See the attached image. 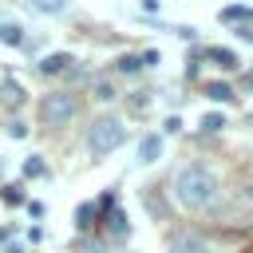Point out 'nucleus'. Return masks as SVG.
Segmentation results:
<instances>
[{
    "instance_id": "f257e3e1",
    "label": "nucleus",
    "mask_w": 253,
    "mask_h": 253,
    "mask_svg": "<svg viewBox=\"0 0 253 253\" xmlns=\"http://www.w3.org/2000/svg\"><path fill=\"white\" fill-rule=\"evenodd\" d=\"M174 202L182 206V210H210L213 202H217V174L210 170V166H198V162H190V166H182L178 174H174Z\"/></svg>"
},
{
    "instance_id": "f03ea898",
    "label": "nucleus",
    "mask_w": 253,
    "mask_h": 253,
    "mask_svg": "<svg viewBox=\"0 0 253 253\" xmlns=\"http://www.w3.org/2000/svg\"><path fill=\"white\" fill-rule=\"evenodd\" d=\"M123 138H126V123H123V119H115V115H103V119H95V123L87 126V146H91V154H95V158H103V154L119 150V146H123Z\"/></svg>"
},
{
    "instance_id": "7ed1b4c3",
    "label": "nucleus",
    "mask_w": 253,
    "mask_h": 253,
    "mask_svg": "<svg viewBox=\"0 0 253 253\" xmlns=\"http://www.w3.org/2000/svg\"><path fill=\"white\" fill-rule=\"evenodd\" d=\"M75 111H79V99H75L71 91H47V95L40 99V119H43V126H63V123L75 119Z\"/></svg>"
},
{
    "instance_id": "20e7f679",
    "label": "nucleus",
    "mask_w": 253,
    "mask_h": 253,
    "mask_svg": "<svg viewBox=\"0 0 253 253\" xmlns=\"http://www.w3.org/2000/svg\"><path fill=\"white\" fill-rule=\"evenodd\" d=\"M170 253H213L202 237H194V233H178L174 241H170Z\"/></svg>"
},
{
    "instance_id": "39448f33",
    "label": "nucleus",
    "mask_w": 253,
    "mask_h": 253,
    "mask_svg": "<svg viewBox=\"0 0 253 253\" xmlns=\"http://www.w3.org/2000/svg\"><path fill=\"white\" fill-rule=\"evenodd\" d=\"M158 154H162V138L158 134H146L138 142V162H158Z\"/></svg>"
},
{
    "instance_id": "423d86ee",
    "label": "nucleus",
    "mask_w": 253,
    "mask_h": 253,
    "mask_svg": "<svg viewBox=\"0 0 253 253\" xmlns=\"http://www.w3.org/2000/svg\"><path fill=\"white\" fill-rule=\"evenodd\" d=\"M71 63H75L71 55H59V51H55V55H47V59L40 63V71H43V75H59V71H67Z\"/></svg>"
},
{
    "instance_id": "0eeeda50",
    "label": "nucleus",
    "mask_w": 253,
    "mask_h": 253,
    "mask_svg": "<svg viewBox=\"0 0 253 253\" xmlns=\"http://www.w3.org/2000/svg\"><path fill=\"white\" fill-rule=\"evenodd\" d=\"M206 55H210V59H213L217 67H225V71H233V67H241V63H237V55H233L229 47H210Z\"/></svg>"
},
{
    "instance_id": "6e6552de",
    "label": "nucleus",
    "mask_w": 253,
    "mask_h": 253,
    "mask_svg": "<svg viewBox=\"0 0 253 253\" xmlns=\"http://www.w3.org/2000/svg\"><path fill=\"white\" fill-rule=\"evenodd\" d=\"M0 40H4L8 47H20V43H24V28H20V24H0Z\"/></svg>"
},
{
    "instance_id": "1a4fd4ad",
    "label": "nucleus",
    "mask_w": 253,
    "mask_h": 253,
    "mask_svg": "<svg viewBox=\"0 0 253 253\" xmlns=\"http://www.w3.org/2000/svg\"><path fill=\"white\" fill-rule=\"evenodd\" d=\"M206 99L229 103V99H233V87H229V83H206Z\"/></svg>"
},
{
    "instance_id": "9d476101",
    "label": "nucleus",
    "mask_w": 253,
    "mask_h": 253,
    "mask_svg": "<svg viewBox=\"0 0 253 253\" xmlns=\"http://www.w3.org/2000/svg\"><path fill=\"white\" fill-rule=\"evenodd\" d=\"M32 8H36V12L55 16V12H63V8H67V0H32Z\"/></svg>"
},
{
    "instance_id": "9b49d317",
    "label": "nucleus",
    "mask_w": 253,
    "mask_h": 253,
    "mask_svg": "<svg viewBox=\"0 0 253 253\" xmlns=\"http://www.w3.org/2000/svg\"><path fill=\"white\" fill-rule=\"evenodd\" d=\"M24 174H28V178H43V174H47V166H43V158H36V154H32V158L24 162Z\"/></svg>"
},
{
    "instance_id": "f8f14e48",
    "label": "nucleus",
    "mask_w": 253,
    "mask_h": 253,
    "mask_svg": "<svg viewBox=\"0 0 253 253\" xmlns=\"http://www.w3.org/2000/svg\"><path fill=\"white\" fill-rule=\"evenodd\" d=\"M115 67H119V71H123V75H134V71H138V67H142V59H138V55H123V59H119V63H115Z\"/></svg>"
},
{
    "instance_id": "ddd939ff",
    "label": "nucleus",
    "mask_w": 253,
    "mask_h": 253,
    "mask_svg": "<svg viewBox=\"0 0 253 253\" xmlns=\"http://www.w3.org/2000/svg\"><path fill=\"white\" fill-rule=\"evenodd\" d=\"M107 221H111V233H119V237H126V233H130V225H126V217H123V213H111Z\"/></svg>"
},
{
    "instance_id": "4468645a",
    "label": "nucleus",
    "mask_w": 253,
    "mask_h": 253,
    "mask_svg": "<svg viewBox=\"0 0 253 253\" xmlns=\"http://www.w3.org/2000/svg\"><path fill=\"white\" fill-rule=\"evenodd\" d=\"M249 8H221V20H249Z\"/></svg>"
},
{
    "instance_id": "2eb2a0df",
    "label": "nucleus",
    "mask_w": 253,
    "mask_h": 253,
    "mask_svg": "<svg viewBox=\"0 0 253 253\" xmlns=\"http://www.w3.org/2000/svg\"><path fill=\"white\" fill-rule=\"evenodd\" d=\"M221 126H225V119H221V115H206V119H202V130H210V134H213V130H221Z\"/></svg>"
},
{
    "instance_id": "dca6fc26",
    "label": "nucleus",
    "mask_w": 253,
    "mask_h": 253,
    "mask_svg": "<svg viewBox=\"0 0 253 253\" xmlns=\"http://www.w3.org/2000/svg\"><path fill=\"white\" fill-rule=\"evenodd\" d=\"M95 99L111 103V99H115V87H111V83H95Z\"/></svg>"
},
{
    "instance_id": "f3484780",
    "label": "nucleus",
    "mask_w": 253,
    "mask_h": 253,
    "mask_svg": "<svg viewBox=\"0 0 253 253\" xmlns=\"http://www.w3.org/2000/svg\"><path fill=\"white\" fill-rule=\"evenodd\" d=\"M4 202H8V206H20V202H24L20 186H4Z\"/></svg>"
},
{
    "instance_id": "a211bd4d",
    "label": "nucleus",
    "mask_w": 253,
    "mask_h": 253,
    "mask_svg": "<svg viewBox=\"0 0 253 253\" xmlns=\"http://www.w3.org/2000/svg\"><path fill=\"white\" fill-rule=\"evenodd\" d=\"M162 130H166V134H178V130H182V123H178V115H170V119L162 123Z\"/></svg>"
},
{
    "instance_id": "6ab92c4d",
    "label": "nucleus",
    "mask_w": 253,
    "mask_h": 253,
    "mask_svg": "<svg viewBox=\"0 0 253 253\" xmlns=\"http://www.w3.org/2000/svg\"><path fill=\"white\" fill-rule=\"evenodd\" d=\"M75 217H79V225H91V206H79V213H75Z\"/></svg>"
},
{
    "instance_id": "aec40b11",
    "label": "nucleus",
    "mask_w": 253,
    "mask_h": 253,
    "mask_svg": "<svg viewBox=\"0 0 253 253\" xmlns=\"http://www.w3.org/2000/svg\"><path fill=\"white\" fill-rule=\"evenodd\" d=\"M138 59H142V67H150V63H158V51H142Z\"/></svg>"
},
{
    "instance_id": "412c9836",
    "label": "nucleus",
    "mask_w": 253,
    "mask_h": 253,
    "mask_svg": "<svg viewBox=\"0 0 253 253\" xmlns=\"http://www.w3.org/2000/svg\"><path fill=\"white\" fill-rule=\"evenodd\" d=\"M237 36H241V40H249V43H253V24H245V28H241V32H237Z\"/></svg>"
},
{
    "instance_id": "4be33fe9",
    "label": "nucleus",
    "mask_w": 253,
    "mask_h": 253,
    "mask_svg": "<svg viewBox=\"0 0 253 253\" xmlns=\"http://www.w3.org/2000/svg\"><path fill=\"white\" fill-rule=\"evenodd\" d=\"M4 253H24V249L20 245H4Z\"/></svg>"
},
{
    "instance_id": "5701e85b",
    "label": "nucleus",
    "mask_w": 253,
    "mask_h": 253,
    "mask_svg": "<svg viewBox=\"0 0 253 253\" xmlns=\"http://www.w3.org/2000/svg\"><path fill=\"white\" fill-rule=\"evenodd\" d=\"M91 253H103V249H91Z\"/></svg>"
}]
</instances>
